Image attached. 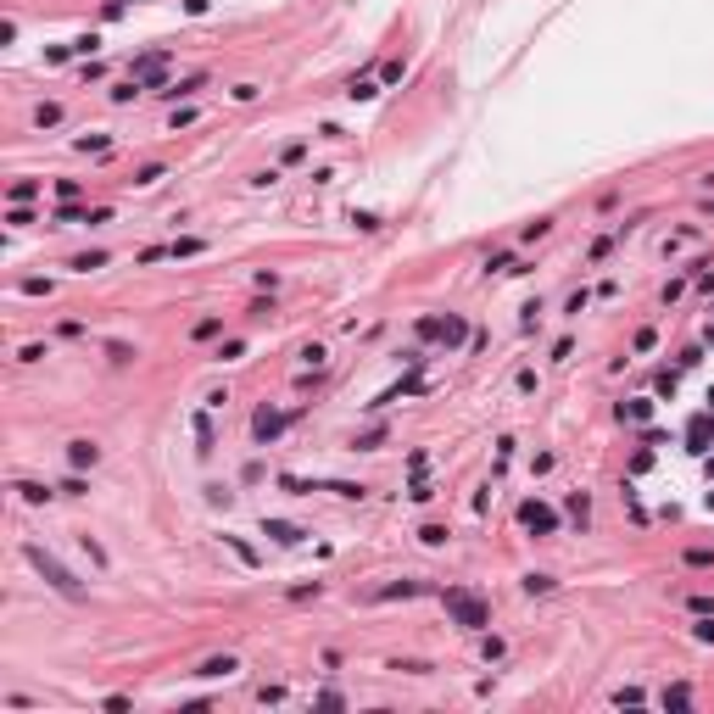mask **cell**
Returning <instances> with one entry per match:
<instances>
[{
  "instance_id": "6da1fadb",
  "label": "cell",
  "mask_w": 714,
  "mask_h": 714,
  "mask_svg": "<svg viewBox=\"0 0 714 714\" xmlns=\"http://www.w3.org/2000/svg\"><path fill=\"white\" fill-rule=\"evenodd\" d=\"M23 558H28V564H34L39 575H45V580L56 586V592H62V597H73V603L84 597V586H78V580H73V575H67V569H62V564H56V558L45 553V547H34V541H23Z\"/></svg>"
},
{
  "instance_id": "7a4b0ae2",
  "label": "cell",
  "mask_w": 714,
  "mask_h": 714,
  "mask_svg": "<svg viewBox=\"0 0 714 714\" xmlns=\"http://www.w3.org/2000/svg\"><path fill=\"white\" fill-rule=\"evenodd\" d=\"M441 603H447L452 625H464V631H486V625H491V608H486L475 592H457V586H452V592H447Z\"/></svg>"
},
{
  "instance_id": "3957f363",
  "label": "cell",
  "mask_w": 714,
  "mask_h": 714,
  "mask_svg": "<svg viewBox=\"0 0 714 714\" xmlns=\"http://www.w3.org/2000/svg\"><path fill=\"white\" fill-rule=\"evenodd\" d=\"M418 335H425V341H447V346H464V341H469V324L457 318V313H447V318H418Z\"/></svg>"
},
{
  "instance_id": "277c9868",
  "label": "cell",
  "mask_w": 714,
  "mask_h": 714,
  "mask_svg": "<svg viewBox=\"0 0 714 714\" xmlns=\"http://www.w3.org/2000/svg\"><path fill=\"white\" fill-rule=\"evenodd\" d=\"M290 418H296V413H279V407H257V418H251V441H257V447L279 441V436L290 430Z\"/></svg>"
},
{
  "instance_id": "5b68a950",
  "label": "cell",
  "mask_w": 714,
  "mask_h": 714,
  "mask_svg": "<svg viewBox=\"0 0 714 714\" xmlns=\"http://www.w3.org/2000/svg\"><path fill=\"white\" fill-rule=\"evenodd\" d=\"M519 525L536 530V536H553V530H558V514L547 508V502H525V508H519Z\"/></svg>"
},
{
  "instance_id": "8992f818",
  "label": "cell",
  "mask_w": 714,
  "mask_h": 714,
  "mask_svg": "<svg viewBox=\"0 0 714 714\" xmlns=\"http://www.w3.org/2000/svg\"><path fill=\"white\" fill-rule=\"evenodd\" d=\"M235 669H240L235 653H213V658H201V664H195V676H201V681H229Z\"/></svg>"
},
{
  "instance_id": "52a82bcc",
  "label": "cell",
  "mask_w": 714,
  "mask_h": 714,
  "mask_svg": "<svg viewBox=\"0 0 714 714\" xmlns=\"http://www.w3.org/2000/svg\"><path fill=\"white\" fill-rule=\"evenodd\" d=\"M67 464H73V469H95V464H101V447H95V441H84V436L67 441Z\"/></svg>"
},
{
  "instance_id": "ba28073f",
  "label": "cell",
  "mask_w": 714,
  "mask_h": 714,
  "mask_svg": "<svg viewBox=\"0 0 714 714\" xmlns=\"http://www.w3.org/2000/svg\"><path fill=\"white\" fill-rule=\"evenodd\" d=\"M263 536H274L279 547H296V541L307 536V530H296V525H285V519H263Z\"/></svg>"
},
{
  "instance_id": "9c48e42d",
  "label": "cell",
  "mask_w": 714,
  "mask_h": 714,
  "mask_svg": "<svg viewBox=\"0 0 714 714\" xmlns=\"http://www.w3.org/2000/svg\"><path fill=\"white\" fill-rule=\"evenodd\" d=\"M418 592H425V580H396V586H380L374 603H396V597H418Z\"/></svg>"
},
{
  "instance_id": "30bf717a",
  "label": "cell",
  "mask_w": 714,
  "mask_h": 714,
  "mask_svg": "<svg viewBox=\"0 0 714 714\" xmlns=\"http://www.w3.org/2000/svg\"><path fill=\"white\" fill-rule=\"evenodd\" d=\"M17 497L28 502V508H45V502H51L56 491H51V486H39V480H17Z\"/></svg>"
},
{
  "instance_id": "8fae6325",
  "label": "cell",
  "mask_w": 714,
  "mask_h": 714,
  "mask_svg": "<svg viewBox=\"0 0 714 714\" xmlns=\"http://www.w3.org/2000/svg\"><path fill=\"white\" fill-rule=\"evenodd\" d=\"M564 508H569V519L586 530V519H592V497H586V491H569V502H564Z\"/></svg>"
},
{
  "instance_id": "7c38bea8",
  "label": "cell",
  "mask_w": 714,
  "mask_h": 714,
  "mask_svg": "<svg viewBox=\"0 0 714 714\" xmlns=\"http://www.w3.org/2000/svg\"><path fill=\"white\" fill-rule=\"evenodd\" d=\"M67 268H78V274H90V268H106V251H78V257H73Z\"/></svg>"
},
{
  "instance_id": "4fadbf2b",
  "label": "cell",
  "mask_w": 714,
  "mask_h": 714,
  "mask_svg": "<svg viewBox=\"0 0 714 714\" xmlns=\"http://www.w3.org/2000/svg\"><path fill=\"white\" fill-rule=\"evenodd\" d=\"M201 84H206V73H190V78H179V84H167V90H162V95H195V90H201Z\"/></svg>"
},
{
  "instance_id": "5bb4252c",
  "label": "cell",
  "mask_w": 714,
  "mask_h": 714,
  "mask_svg": "<svg viewBox=\"0 0 714 714\" xmlns=\"http://www.w3.org/2000/svg\"><path fill=\"white\" fill-rule=\"evenodd\" d=\"M687 703H692V687H687V681H676V687L664 692V709H687Z\"/></svg>"
},
{
  "instance_id": "9a60e30c",
  "label": "cell",
  "mask_w": 714,
  "mask_h": 714,
  "mask_svg": "<svg viewBox=\"0 0 714 714\" xmlns=\"http://www.w3.org/2000/svg\"><path fill=\"white\" fill-rule=\"evenodd\" d=\"M553 586H558L553 575H536V569L525 575V592H530V597H541V592H553Z\"/></svg>"
},
{
  "instance_id": "2e32d148",
  "label": "cell",
  "mask_w": 714,
  "mask_h": 714,
  "mask_svg": "<svg viewBox=\"0 0 714 714\" xmlns=\"http://www.w3.org/2000/svg\"><path fill=\"white\" fill-rule=\"evenodd\" d=\"M34 123H39V129H56V123H62V106H56V101H45V106L34 112Z\"/></svg>"
},
{
  "instance_id": "e0dca14e",
  "label": "cell",
  "mask_w": 714,
  "mask_h": 714,
  "mask_svg": "<svg viewBox=\"0 0 714 714\" xmlns=\"http://www.w3.org/2000/svg\"><path fill=\"white\" fill-rule=\"evenodd\" d=\"M78 547H84V553H90V564H101V569L112 564V558H106V547H101V541H95V536H78Z\"/></svg>"
},
{
  "instance_id": "ac0fdd59",
  "label": "cell",
  "mask_w": 714,
  "mask_h": 714,
  "mask_svg": "<svg viewBox=\"0 0 714 714\" xmlns=\"http://www.w3.org/2000/svg\"><path fill=\"white\" fill-rule=\"evenodd\" d=\"M647 413H653V402H619V418H631V425H642Z\"/></svg>"
},
{
  "instance_id": "d6986e66",
  "label": "cell",
  "mask_w": 714,
  "mask_h": 714,
  "mask_svg": "<svg viewBox=\"0 0 714 714\" xmlns=\"http://www.w3.org/2000/svg\"><path fill=\"white\" fill-rule=\"evenodd\" d=\"M218 329H224V318H201V324L190 329V341H213V335H218Z\"/></svg>"
},
{
  "instance_id": "ffe728a7",
  "label": "cell",
  "mask_w": 714,
  "mask_h": 714,
  "mask_svg": "<svg viewBox=\"0 0 714 714\" xmlns=\"http://www.w3.org/2000/svg\"><path fill=\"white\" fill-rule=\"evenodd\" d=\"M195 441H201L195 452H213V425H206V413H195Z\"/></svg>"
},
{
  "instance_id": "44dd1931",
  "label": "cell",
  "mask_w": 714,
  "mask_h": 714,
  "mask_svg": "<svg viewBox=\"0 0 714 714\" xmlns=\"http://www.w3.org/2000/svg\"><path fill=\"white\" fill-rule=\"evenodd\" d=\"M195 117H201V112H195V106H179V112H174V117H167V129H174V134H179V129H190V123H195Z\"/></svg>"
},
{
  "instance_id": "7402d4cb",
  "label": "cell",
  "mask_w": 714,
  "mask_h": 714,
  "mask_svg": "<svg viewBox=\"0 0 714 714\" xmlns=\"http://www.w3.org/2000/svg\"><path fill=\"white\" fill-rule=\"evenodd\" d=\"M346 95H352V101H374V95H380V84H368V78H357V84H352V90H346Z\"/></svg>"
},
{
  "instance_id": "603a6c76",
  "label": "cell",
  "mask_w": 714,
  "mask_h": 714,
  "mask_svg": "<svg viewBox=\"0 0 714 714\" xmlns=\"http://www.w3.org/2000/svg\"><path fill=\"white\" fill-rule=\"evenodd\" d=\"M418 541H425V547H441V541H447V525H425V530H418Z\"/></svg>"
},
{
  "instance_id": "cb8c5ba5",
  "label": "cell",
  "mask_w": 714,
  "mask_h": 714,
  "mask_svg": "<svg viewBox=\"0 0 714 714\" xmlns=\"http://www.w3.org/2000/svg\"><path fill=\"white\" fill-rule=\"evenodd\" d=\"M34 195H39L34 179H17V185H12V201H34Z\"/></svg>"
},
{
  "instance_id": "d4e9b609",
  "label": "cell",
  "mask_w": 714,
  "mask_h": 714,
  "mask_svg": "<svg viewBox=\"0 0 714 714\" xmlns=\"http://www.w3.org/2000/svg\"><path fill=\"white\" fill-rule=\"evenodd\" d=\"M687 564H692V569H709V564H714V547H692Z\"/></svg>"
},
{
  "instance_id": "484cf974",
  "label": "cell",
  "mask_w": 714,
  "mask_h": 714,
  "mask_svg": "<svg viewBox=\"0 0 714 714\" xmlns=\"http://www.w3.org/2000/svg\"><path fill=\"white\" fill-rule=\"evenodd\" d=\"M162 174H167V167H162V162H151V167H140V174H134V185H156Z\"/></svg>"
},
{
  "instance_id": "4316f807",
  "label": "cell",
  "mask_w": 714,
  "mask_h": 714,
  "mask_svg": "<svg viewBox=\"0 0 714 714\" xmlns=\"http://www.w3.org/2000/svg\"><path fill=\"white\" fill-rule=\"evenodd\" d=\"M195 251H206V240H174V257H195Z\"/></svg>"
},
{
  "instance_id": "83f0119b",
  "label": "cell",
  "mask_w": 714,
  "mask_h": 714,
  "mask_svg": "<svg viewBox=\"0 0 714 714\" xmlns=\"http://www.w3.org/2000/svg\"><path fill=\"white\" fill-rule=\"evenodd\" d=\"M541 235H553V218H536V224H525V240H541Z\"/></svg>"
},
{
  "instance_id": "f1b7e54d",
  "label": "cell",
  "mask_w": 714,
  "mask_h": 714,
  "mask_svg": "<svg viewBox=\"0 0 714 714\" xmlns=\"http://www.w3.org/2000/svg\"><path fill=\"white\" fill-rule=\"evenodd\" d=\"M480 653H486V664H491V658H502L508 647H502V636H486V642H480Z\"/></svg>"
},
{
  "instance_id": "f546056e",
  "label": "cell",
  "mask_w": 714,
  "mask_h": 714,
  "mask_svg": "<svg viewBox=\"0 0 714 714\" xmlns=\"http://www.w3.org/2000/svg\"><path fill=\"white\" fill-rule=\"evenodd\" d=\"M486 268H502V274H514V251H497V257H486Z\"/></svg>"
},
{
  "instance_id": "4dcf8cb0",
  "label": "cell",
  "mask_w": 714,
  "mask_h": 714,
  "mask_svg": "<svg viewBox=\"0 0 714 714\" xmlns=\"http://www.w3.org/2000/svg\"><path fill=\"white\" fill-rule=\"evenodd\" d=\"M586 302H592V290H575V296L564 302V313H586Z\"/></svg>"
},
{
  "instance_id": "1f68e13d",
  "label": "cell",
  "mask_w": 714,
  "mask_h": 714,
  "mask_svg": "<svg viewBox=\"0 0 714 714\" xmlns=\"http://www.w3.org/2000/svg\"><path fill=\"white\" fill-rule=\"evenodd\" d=\"M407 497H413V502H430V497H436V491H430V480H425V475H418V480H413V491H407Z\"/></svg>"
},
{
  "instance_id": "d6a6232c",
  "label": "cell",
  "mask_w": 714,
  "mask_h": 714,
  "mask_svg": "<svg viewBox=\"0 0 714 714\" xmlns=\"http://www.w3.org/2000/svg\"><path fill=\"white\" fill-rule=\"evenodd\" d=\"M692 636H698V642H714V619H709V614H703V619L692 625Z\"/></svg>"
},
{
  "instance_id": "836d02e7",
  "label": "cell",
  "mask_w": 714,
  "mask_h": 714,
  "mask_svg": "<svg viewBox=\"0 0 714 714\" xmlns=\"http://www.w3.org/2000/svg\"><path fill=\"white\" fill-rule=\"evenodd\" d=\"M380 441H385V430H368V436H357L352 447H363V452H374V447H380Z\"/></svg>"
},
{
  "instance_id": "e575fe53",
  "label": "cell",
  "mask_w": 714,
  "mask_h": 714,
  "mask_svg": "<svg viewBox=\"0 0 714 714\" xmlns=\"http://www.w3.org/2000/svg\"><path fill=\"white\" fill-rule=\"evenodd\" d=\"M352 224H357L363 235H374V229H380V218H374V213H352Z\"/></svg>"
},
{
  "instance_id": "d590c367",
  "label": "cell",
  "mask_w": 714,
  "mask_h": 714,
  "mask_svg": "<svg viewBox=\"0 0 714 714\" xmlns=\"http://www.w3.org/2000/svg\"><path fill=\"white\" fill-rule=\"evenodd\" d=\"M39 357H45V346H39V341H28V346L17 352V363H39Z\"/></svg>"
},
{
  "instance_id": "8d00e7d4",
  "label": "cell",
  "mask_w": 714,
  "mask_h": 714,
  "mask_svg": "<svg viewBox=\"0 0 714 714\" xmlns=\"http://www.w3.org/2000/svg\"><path fill=\"white\" fill-rule=\"evenodd\" d=\"M84 491H90V486H84L78 475H67V480H62V497H84Z\"/></svg>"
},
{
  "instance_id": "74e56055",
  "label": "cell",
  "mask_w": 714,
  "mask_h": 714,
  "mask_svg": "<svg viewBox=\"0 0 714 714\" xmlns=\"http://www.w3.org/2000/svg\"><path fill=\"white\" fill-rule=\"evenodd\" d=\"M206 6H213V0H185V12H190V17H206Z\"/></svg>"
}]
</instances>
